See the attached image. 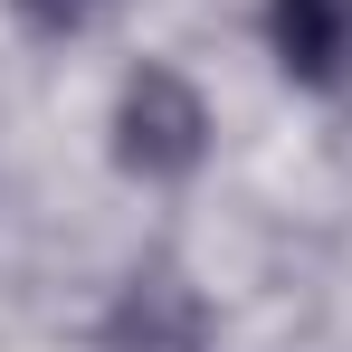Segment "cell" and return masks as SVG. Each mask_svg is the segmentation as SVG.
Instances as JSON below:
<instances>
[{"mask_svg": "<svg viewBox=\"0 0 352 352\" xmlns=\"http://www.w3.org/2000/svg\"><path fill=\"white\" fill-rule=\"evenodd\" d=\"M115 153H124V172H143V181L200 172V153H210V105L190 96V76L143 67V76L124 86V105H115Z\"/></svg>", "mask_w": 352, "mask_h": 352, "instance_id": "cell-1", "label": "cell"}, {"mask_svg": "<svg viewBox=\"0 0 352 352\" xmlns=\"http://www.w3.org/2000/svg\"><path fill=\"white\" fill-rule=\"evenodd\" d=\"M267 29H276L286 76H305V86H333L352 58V0H276Z\"/></svg>", "mask_w": 352, "mask_h": 352, "instance_id": "cell-2", "label": "cell"}, {"mask_svg": "<svg viewBox=\"0 0 352 352\" xmlns=\"http://www.w3.org/2000/svg\"><path fill=\"white\" fill-rule=\"evenodd\" d=\"M19 10H29V29H48V38H67V29H86V19H96L105 0H19Z\"/></svg>", "mask_w": 352, "mask_h": 352, "instance_id": "cell-3", "label": "cell"}]
</instances>
